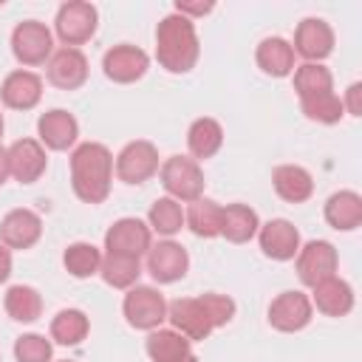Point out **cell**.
<instances>
[{
	"label": "cell",
	"mask_w": 362,
	"mask_h": 362,
	"mask_svg": "<svg viewBox=\"0 0 362 362\" xmlns=\"http://www.w3.org/2000/svg\"><path fill=\"white\" fill-rule=\"evenodd\" d=\"M113 153L99 141H82L71 150V187L85 204H102L110 195Z\"/></svg>",
	"instance_id": "1"
},
{
	"label": "cell",
	"mask_w": 362,
	"mask_h": 362,
	"mask_svg": "<svg viewBox=\"0 0 362 362\" xmlns=\"http://www.w3.org/2000/svg\"><path fill=\"white\" fill-rule=\"evenodd\" d=\"M201 57L195 23L181 14H167L156 25V59L167 74H189Z\"/></svg>",
	"instance_id": "2"
},
{
	"label": "cell",
	"mask_w": 362,
	"mask_h": 362,
	"mask_svg": "<svg viewBox=\"0 0 362 362\" xmlns=\"http://www.w3.org/2000/svg\"><path fill=\"white\" fill-rule=\"evenodd\" d=\"M158 178L161 187L167 189L170 198H175L178 204H189L195 198L204 195V170L192 156H170L161 167H158Z\"/></svg>",
	"instance_id": "3"
},
{
	"label": "cell",
	"mask_w": 362,
	"mask_h": 362,
	"mask_svg": "<svg viewBox=\"0 0 362 362\" xmlns=\"http://www.w3.org/2000/svg\"><path fill=\"white\" fill-rule=\"evenodd\" d=\"M122 314L136 331H156L167 320V300L153 286H133L122 300Z\"/></svg>",
	"instance_id": "4"
},
{
	"label": "cell",
	"mask_w": 362,
	"mask_h": 362,
	"mask_svg": "<svg viewBox=\"0 0 362 362\" xmlns=\"http://www.w3.org/2000/svg\"><path fill=\"white\" fill-rule=\"evenodd\" d=\"M99 25V11L93 3L85 0H68L57 8V20H54V31L62 40L65 48H79L82 42H88L96 34Z\"/></svg>",
	"instance_id": "5"
},
{
	"label": "cell",
	"mask_w": 362,
	"mask_h": 362,
	"mask_svg": "<svg viewBox=\"0 0 362 362\" xmlns=\"http://www.w3.org/2000/svg\"><path fill=\"white\" fill-rule=\"evenodd\" d=\"M11 54L20 65L37 68L45 65L54 54V34L40 20H23L11 31Z\"/></svg>",
	"instance_id": "6"
},
{
	"label": "cell",
	"mask_w": 362,
	"mask_h": 362,
	"mask_svg": "<svg viewBox=\"0 0 362 362\" xmlns=\"http://www.w3.org/2000/svg\"><path fill=\"white\" fill-rule=\"evenodd\" d=\"M158 150L153 141L147 139H136L130 144H124L113 161V170H116V178L124 181V184H144L150 181L156 173H158Z\"/></svg>",
	"instance_id": "7"
},
{
	"label": "cell",
	"mask_w": 362,
	"mask_h": 362,
	"mask_svg": "<svg viewBox=\"0 0 362 362\" xmlns=\"http://www.w3.org/2000/svg\"><path fill=\"white\" fill-rule=\"evenodd\" d=\"M150 68V57L139 48V45H130V42H122V45H113L105 51L102 57V71L110 82L116 85H130V82H139Z\"/></svg>",
	"instance_id": "8"
},
{
	"label": "cell",
	"mask_w": 362,
	"mask_h": 362,
	"mask_svg": "<svg viewBox=\"0 0 362 362\" xmlns=\"http://www.w3.org/2000/svg\"><path fill=\"white\" fill-rule=\"evenodd\" d=\"M153 246V232L141 218H119L105 232V249L113 255L141 257Z\"/></svg>",
	"instance_id": "9"
},
{
	"label": "cell",
	"mask_w": 362,
	"mask_h": 362,
	"mask_svg": "<svg viewBox=\"0 0 362 362\" xmlns=\"http://www.w3.org/2000/svg\"><path fill=\"white\" fill-rule=\"evenodd\" d=\"M294 260H297V277L308 288L317 286L325 277H334L337 266H339V255H337L334 243H328V240H308V243H303Z\"/></svg>",
	"instance_id": "10"
},
{
	"label": "cell",
	"mask_w": 362,
	"mask_h": 362,
	"mask_svg": "<svg viewBox=\"0 0 362 362\" xmlns=\"http://www.w3.org/2000/svg\"><path fill=\"white\" fill-rule=\"evenodd\" d=\"M311 317H314V305L303 291H283L269 305V325L283 334L303 331L311 322Z\"/></svg>",
	"instance_id": "11"
},
{
	"label": "cell",
	"mask_w": 362,
	"mask_h": 362,
	"mask_svg": "<svg viewBox=\"0 0 362 362\" xmlns=\"http://www.w3.org/2000/svg\"><path fill=\"white\" fill-rule=\"evenodd\" d=\"M255 238H257V243H260V252H263L266 257L277 260V263L294 260L297 252H300V246H303L300 229H297L291 221H286V218H272V221L260 223V229H257Z\"/></svg>",
	"instance_id": "12"
},
{
	"label": "cell",
	"mask_w": 362,
	"mask_h": 362,
	"mask_svg": "<svg viewBox=\"0 0 362 362\" xmlns=\"http://www.w3.org/2000/svg\"><path fill=\"white\" fill-rule=\"evenodd\" d=\"M167 320H170L173 331H178L189 342H201L215 331V325L206 317V308L201 305L198 297H178V300L167 303Z\"/></svg>",
	"instance_id": "13"
},
{
	"label": "cell",
	"mask_w": 362,
	"mask_h": 362,
	"mask_svg": "<svg viewBox=\"0 0 362 362\" xmlns=\"http://www.w3.org/2000/svg\"><path fill=\"white\" fill-rule=\"evenodd\" d=\"M291 48L294 57H303L305 62H322L334 51V28L322 17H305L297 23Z\"/></svg>",
	"instance_id": "14"
},
{
	"label": "cell",
	"mask_w": 362,
	"mask_h": 362,
	"mask_svg": "<svg viewBox=\"0 0 362 362\" xmlns=\"http://www.w3.org/2000/svg\"><path fill=\"white\" fill-rule=\"evenodd\" d=\"M187 269H189V255H187V249L181 243L167 238V240H158V243L150 246L147 272H150V277L156 283H164V286L175 283V280H181L187 274Z\"/></svg>",
	"instance_id": "15"
},
{
	"label": "cell",
	"mask_w": 362,
	"mask_h": 362,
	"mask_svg": "<svg viewBox=\"0 0 362 362\" xmlns=\"http://www.w3.org/2000/svg\"><path fill=\"white\" fill-rule=\"evenodd\" d=\"M45 76L59 90H76L88 79V57L79 48H59L45 62Z\"/></svg>",
	"instance_id": "16"
},
{
	"label": "cell",
	"mask_w": 362,
	"mask_h": 362,
	"mask_svg": "<svg viewBox=\"0 0 362 362\" xmlns=\"http://www.w3.org/2000/svg\"><path fill=\"white\" fill-rule=\"evenodd\" d=\"M37 141L45 147V150H54V153H62V150H71L79 139V122L74 119V113L62 110V107H54V110H45L40 119H37Z\"/></svg>",
	"instance_id": "17"
},
{
	"label": "cell",
	"mask_w": 362,
	"mask_h": 362,
	"mask_svg": "<svg viewBox=\"0 0 362 362\" xmlns=\"http://www.w3.org/2000/svg\"><path fill=\"white\" fill-rule=\"evenodd\" d=\"M6 156H8V173L20 184L40 181L48 167L45 147L37 139H17L11 147H6Z\"/></svg>",
	"instance_id": "18"
},
{
	"label": "cell",
	"mask_w": 362,
	"mask_h": 362,
	"mask_svg": "<svg viewBox=\"0 0 362 362\" xmlns=\"http://www.w3.org/2000/svg\"><path fill=\"white\" fill-rule=\"evenodd\" d=\"M42 238V221L34 209H8L0 221V243L8 249H31Z\"/></svg>",
	"instance_id": "19"
},
{
	"label": "cell",
	"mask_w": 362,
	"mask_h": 362,
	"mask_svg": "<svg viewBox=\"0 0 362 362\" xmlns=\"http://www.w3.org/2000/svg\"><path fill=\"white\" fill-rule=\"evenodd\" d=\"M0 99L11 110H31L42 99V79L34 71L17 68V71L6 74V79L0 85Z\"/></svg>",
	"instance_id": "20"
},
{
	"label": "cell",
	"mask_w": 362,
	"mask_h": 362,
	"mask_svg": "<svg viewBox=\"0 0 362 362\" xmlns=\"http://www.w3.org/2000/svg\"><path fill=\"white\" fill-rule=\"evenodd\" d=\"M311 305L325 317H345L354 311V288L342 277H325L317 286H311Z\"/></svg>",
	"instance_id": "21"
},
{
	"label": "cell",
	"mask_w": 362,
	"mask_h": 362,
	"mask_svg": "<svg viewBox=\"0 0 362 362\" xmlns=\"http://www.w3.org/2000/svg\"><path fill=\"white\" fill-rule=\"evenodd\" d=\"M147 356L153 362H198L192 342L173 328H156L147 334Z\"/></svg>",
	"instance_id": "22"
},
{
	"label": "cell",
	"mask_w": 362,
	"mask_h": 362,
	"mask_svg": "<svg viewBox=\"0 0 362 362\" xmlns=\"http://www.w3.org/2000/svg\"><path fill=\"white\" fill-rule=\"evenodd\" d=\"M272 187L286 204H303L314 195V178L300 164H277L272 170Z\"/></svg>",
	"instance_id": "23"
},
{
	"label": "cell",
	"mask_w": 362,
	"mask_h": 362,
	"mask_svg": "<svg viewBox=\"0 0 362 362\" xmlns=\"http://www.w3.org/2000/svg\"><path fill=\"white\" fill-rule=\"evenodd\" d=\"M255 62L266 76H274V79L291 76V71H294V48L283 37H266V40H260V45L255 51Z\"/></svg>",
	"instance_id": "24"
},
{
	"label": "cell",
	"mask_w": 362,
	"mask_h": 362,
	"mask_svg": "<svg viewBox=\"0 0 362 362\" xmlns=\"http://www.w3.org/2000/svg\"><path fill=\"white\" fill-rule=\"evenodd\" d=\"M322 215L337 232H354L362 223V195L354 189H339L325 201Z\"/></svg>",
	"instance_id": "25"
},
{
	"label": "cell",
	"mask_w": 362,
	"mask_h": 362,
	"mask_svg": "<svg viewBox=\"0 0 362 362\" xmlns=\"http://www.w3.org/2000/svg\"><path fill=\"white\" fill-rule=\"evenodd\" d=\"M221 215H223V206L201 195L189 201V206L184 209V226L195 238H221Z\"/></svg>",
	"instance_id": "26"
},
{
	"label": "cell",
	"mask_w": 362,
	"mask_h": 362,
	"mask_svg": "<svg viewBox=\"0 0 362 362\" xmlns=\"http://www.w3.org/2000/svg\"><path fill=\"white\" fill-rule=\"evenodd\" d=\"M260 229V218L246 204H229L221 215V238L229 243H249Z\"/></svg>",
	"instance_id": "27"
},
{
	"label": "cell",
	"mask_w": 362,
	"mask_h": 362,
	"mask_svg": "<svg viewBox=\"0 0 362 362\" xmlns=\"http://www.w3.org/2000/svg\"><path fill=\"white\" fill-rule=\"evenodd\" d=\"M187 147H189V156L198 161V158H212L221 147H223V127L218 119H209V116H201L189 124L187 130Z\"/></svg>",
	"instance_id": "28"
},
{
	"label": "cell",
	"mask_w": 362,
	"mask_h": 362,
	"mask_svg": "<svg viewBox=\"0 0 362 362\" xmlns=\"http://www.w3.org/2000/svg\"><path fill=\"white\" fill-rule=\"evenodd\" d=\"M141 274V257H130V255H113L105 252L102 255V266H99V277L110 286V288H133L136 280Z\"/></svg>",
	"instance_id": "29"
},
{
	"label": "cell",
	"mask_w": 362,
	"mask_h": 362,
	"mask_svg": "<svg viewBox=\"0 0 362 362\" xmlns=\"http://www.w3.org/2000/svg\"><path fill=\"white\" fill-rule=\"evenodd\" d=\"M3 308L6 314L14 320V322H34L40 314H42V297L34 286H25V283H17L6 291L3 297Z\"/></svg>",
	"instance_id": "30"
},
{
	"label": "cell",
	"mask_w": 362,
	"mask_h": 362,
	"mask_svg": "<svg viewBox=\"0 0 362 362\" xmlns=\"http://www.w3.org/2000/svg\"><path fill=\"white\" fill-rule=\"evenodd\" d=\"M294 90L300 99H311L320 93H331L334 90V74L322 65V62H303L294 65Z\"/></svg>",
	"instance_id": "31"
},
{
	"label": "cell",
	"mask_w": 362,
	"mask_h": 362,
	"mask_svg": "<svg viewBox=\"0 0 362 362\" xmlns=\"http://www.w3.org/2000/svg\"><path fill=\"white\" fill-rule=\"evenodd\" d=\"M62 266L71 277L76 280H85V277H93L99 274V266H102V252L88 243V240H76V243H68L65 252H62Z\"/></svg>",
	"instance_id": "32"
},
{
	"label": "cell",
	"mask_w": 362,
	"mask_h": 362,
	"mask_svg": "<svg viewBox=\"0 0 362 362\" xmlns=\"http://www.w3.org/2000/svg\"><path fill=\"white\" fill-rule=\"evenodd\" d=\"M90 331V320L79 308H62L51 320V339L57 345H79Z\"/></svg>",
	"instance_id": "33"
},
{
	"label": "cell",
	"mask_w": 362,
	"mask_h": 362,
	"mask_svg": "<svg viewBox=\"0 0 362 362\" xmlns=\"http://www.w3.org/2000/svg\"><path fill=\"white\" fill-rule=\"evenodd\" d=\"M147 226H150V232H158L164 238L178 235L184 229V206L170 195L156 198L147 212Z\"/></svg>",
	"instance_id": "34"
},
{
	"label": "cell",
	"mask_w": 362,
	"mask_h": 362,
	"mask_svg": "<svg viewBox=\"0 0 362 362\" xmlns=\"http://www.w3.org/2000/svg\"><path fill=\"white\" fill-rule=\"evenodd\" d=\"M300 110L305 119L317 122V124H337L342 116H345V107H342V99L331 90V93H320V96H311V99H300Z\"/></svg>",
	"instance_id": "35"
},
{
	"label": "cell",
	"mask_w": 362,
	"mask_h": 362,
	"mask_svg": "<svg viewBox=\"0 0 362 362\" xmlns=\"http://www.w3.org/2000/svg\"><path fill=\"white\" fill-rule=\"evenodd\" d=\"M14 359L17 362H51L54 345L42 334H23L14 339Z\"/></svg>",
	"instance_id": "36"
},
{
	"label": "cell",
	"mask_w": 362,
	"mask_h": 362,
	"mask_svg": "<svg viewBox=\"0 0 362 362\" xmlns=\"http://www.w3.org/2000/svg\"><path fill=\"white\" fill-rule=\"evenodd\" d=\"M198 300H201V305L206 308V317L212 320V325H215V328H223V325H229V322L235 320L238 305H235V300H232L229 294L206 291V294H201Z\"/></svg>",
	"instance_id": "37"
},
{
	"label": "cell",
	"mask_w": 362,
	"mask_h": 362,
	"mask_svg": "<svg viewBox=\"0 0 362 362\" xmlns=\"http://www.w3.org/2000/svg\"><path fill=\"white\" fill-rule=\"evenodd\" d=\"M215 8V3H198V0H175V14L192 20V17H204Z\"/></svg>",
	"instance_id": "38"
},
{
	"label": "cell",
	"mask_w": 362,
	"mask_h": 362,
	"mask_svg": "<svg viewBox=\"0 0 362 362\" xmlns=\"http://www.w3.org/2000/svg\"><path fill=\"white\" fill-rule=\"evenodd\" d=\"M342 107H345V113H351V116H362V82L348 85V90H345V96H342Z\"/></svg>",
	"instance_id": "39"
},
{
	"label": "cell",
	"mask_w": 362,
	"mask_h": 362,
	"mask_svg": "<svg viewBox=\"0 0 362 362\" xmlns=\"http://www.w3.org/2000/svg\"><path fill=\"white\" fill-rule=\"evenodd\" d=\"M8 277H11V249L0 243V283H6Z\"/></svg>",
	"instance_id": "40"
},
{
	"label": "cell",
	"mask_w": 362,
	"mask_h": 362,
	"mask_svg": "<svg viewBox=\"0 0 362 362\" xmlns=\"http://www.w3.org/2000/svg\"><path fill=\"white\" fill-rule=\"evenodd\" d=\"M8 178H11V173H8V156H6V147H0V187Z\"/></svg>",
	"instance_id": "41"
},
{
	"label": "cell",
	"mask_w": 362,
	"mask_h": 362,
	"mask_svg": "<svg viewBox=\"0 0 362 362\" xmlns=\"http://www.w3.org/2000/svg\"><path fill=\"white\" fill-rule=\"evenodd\" d=\"M0 136H3V116H0Z\"/></svg>",
	"instance_id": "42"
},
{
	"label": "cell",
	"mask_w": 362,
	"mask_h": 362,
	"mask_svg": "<svg viewBox=\"0 0 362 362\" xmlns=\"http://www.w3.org/2000/svg\"><path fill=\"white\" fill-rule=\"evenodd\" d=\"M62 362H71V359H62Z\"/></svg>",
	"instance_id": "43"
}]
</instances>
